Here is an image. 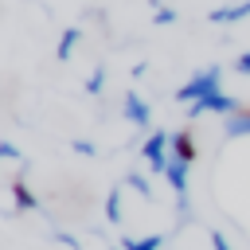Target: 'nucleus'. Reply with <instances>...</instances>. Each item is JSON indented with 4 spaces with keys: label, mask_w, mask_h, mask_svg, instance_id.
Here are the masks:
<instances>
[{
    "label": "nucleus",
    "mask_w": 250,
    "mask_h": 250,
    "mask_svg": "<svg viewBox=\"0 0 250 250\" xmlns=\"http://www.w3.org/2000/svg\"><path fill=\"white\" fill-rule=\"evenodd\" d=\"M223 74H227V70H223L219 62H211V66L195 70L184 86H176V94H172V98H176L180 105H191V102H199V98H207V94L223 90Z\"/></svg>",
    "instance_id": "f257e3e1"
},
{
    "label": "nucleus",
    "mask_w": 250,
    "mask_h": 250,
    "mask_svg": "<svg viewBox=\"0 0 250 250\" xmlns=\"http://www.w3.org/2000/svg\"><path fill=\"white\" fill-rule=\"evenodd\" d=\"M141 160H145V168H148V172L164 176V172H168V164H172V133H168V129L148 133V137H145V145H141Z\"/></svg>",
    "instance_id": "f03ea898"
},
{
    "label": "nucleus",
    "mask_w": 250,
    "mask_h": 250,
    "mask_svg": "<svg viewBox=\"0 0 250 250\" xmlns=\"http://www.w3.org/2000/svg\"><path fill=\"white\" fill-rule=\"evenodd\" d=\"M246 102H238V98H230V94H223V90H215V94H207V98H199V102H191L188 105V121H199L203 113H219V117H230V113H238Z\"/></svg>",
    "instance_id": "7ed1b4c3"
},
{
    "label": "nucleus",
    "mask_w": 250,
    "mask_h": 250,
    "mask_svg": "<svg viewBox=\"0 0 250 250\" xmlns=\"http://www.w3.org/2000/svg\"><path fill=\"white\" fill-rule=\"evenodd\" d=\"M121 113H125V121H129L133 129H148V125H152V105H148L137 90H125V98H121Z\"/></svg>",
    "instance_id": "20e7f679"
},
{
    "label": "nucleus",
    "mask_w": 250,
    "mask_h": 250,
    "mask_svg": "<svg viewBox=\"0 0 250 250\" xmlns=\"http://www.w3.org/2000/svg\"><path fill=\"white\" fill-rule=\"evenodd\" d=\"M250 16V0H238V4H219L207 12V23H242Z\"/></svg>",
    "instance_id": "39448f33"
},
{
    "label": "nucleus",
    "mask_w": 250,
    "mask_h": 250,
    "mask_svg": "<svg viewBox=\"0 0 250 250\" xmlns=\"http://www.w3.org/2000/svg\"><path fill=\"white\" fill-rule=\"evenodd\" d=\"M199 148H195V137L191 129H176L172 133V160H184V164H195Z\"/></svg>",
    "instance_id": "423d86ee"
},
{
    "label": "nucleus",
    "mask_w": 250,
    "mask_h": 250,
    "mask_svg": "<svg viewBox=\"0 0 250 250\" xmlns=\"http://www.w3.org/2000/svg\"><path fill=\"white\" fill-rule=\"evenodd\" d=\"M223 137L227 141H238V137H250V105H242L238 113L223 117Z\"/></svg>",
    "instance_id": "0eeeda50"
},
{
    "label": "nucleus",
    "mask_w": 250,
    "mask_h": 250,
    "mask_svg": "<svg viewBox=\"0 0 250 250\" xmlns=\"http://www.w3.org/2000/svg\"><path fill=\"white\" fill-rule=\"evenodd\" d=\"M12 199H16V211H39V195L23 180H12Z\"/></svg>",
    "instance_id": "6e6552de"
},
{
    "label": "nucleus",
    "mask_w": 250,
    "mask_h": 250,
    "mask_svg": "<svg viewBox=\"0 0 250 250\" xmlns=\"http://www.w3.org/2000/svg\"><path fill=\"white\" fill-rule=\"evenodd\" d=\"M78 43H82V27H66V31H62V39H59V47H55L59 62H66V59L78 51Z\"/></svg>",
    "instance_id": "1a4fd4ad"
},
{
    "label": "nucleus",
    "mask_w": 250,
    "mask_h": 250,
    "mask_svg": "<svg viewBox=\"0 0 250 250\" xmlns=\"http://www.w3.org/2000/svg\"><path fill=\"white\" fill-rule=\"evenodd\" d=\"M121 191H125V184L105 191V223H109V227H121V219H125V215H121Z\"/></svg>",
    "instance_id": "9d476101"
},
{
    "label": "nucleus",
    "mask_w": 250,
    "mask_h": 250,
    "mask_svg": "<svg viewBox=\"0 0 250 250\" xmlns=\"http://www.w3.org/2000/svg\"><path fill=\"white\" fill-rule=\"evenodd\" d=\"M121 246H125V250H160V246H164V234H160V230H152V234H141V238L125 234V238H121Z\"/></svg>",
    "instance_id": "9b49d317"
},
{
    "label": "nucleus",
    "mask_w": 250,
    "mask_h": 250,
    "mask_svg": "<svg viewBox=\"0 0 250 250\" xmlns=\"http://www.w3.org/2000/svg\"><path fill=\"white\" fill-rule=\"evenodd\" d=\"M152 4V23L156 27H172L176 20H180V12L172 8V4H164V0H148Z\"/></svg>",
    "instance_id": "f8f14e48"
},
{
    "label": "nucleus",
    "mask_w": 250,
    "mask_h": 250,
    "mask_svg": "<svg viewBox=\"0 0 250 250\" xmlns=\"http://www.w3.org/2000/svg\"><path fill=\"white\" fill-rule=\"evenodd\" d=\"M125 188H133L141 199H152V184H148L145 172H125Z\"/></svg>",
    "instance_id": "ddd939ff"
},
{
    "label": "nucleus",
    "mask_w": 250,
    "mask_h": 250,
    "mask_svg": "<svg viewBox=\"0 0 250 250\" xmlns=\"http://www.w3.org/2000/svg\"><path fill=\"white\" fill-rule=\"evenodd\" d=\"M102 90H105V62H94V70H90V78H86V94L98 98Z\"/></svg>",
    "instance_id": "4468645a"
},
{
    "label": "nucleus",
    "mask_w": 250,
    "mask_h": 250,
    "mask_svg": "<svg viewBox=\"0 0 250 250\" xmlns=\"http://www.w3.org/2000/svg\"><path fill=\"white\" fill-rule=\"evenodd\" d=\"M70 152H78V156H98V145L86 141V137H74V141H70Z\"/></svg>",
    "instance_id": "2eb2a0df"
},
{
    "label": "nucleus",
    "mask_w": 250,
    "mask_h": 250,
    "mask_svg": "<svg viewBox=\"0 0 250 250\" xmlns=\"http://www.w3.org/2000/svg\"><path fill=\"white\" fill-rule=\"evenodd\" d=\"M51 238H55V242H62L66 250H82V242H78L70 230H59V227H55V230H51Z\"/></svg>",
    "instance_id": "dca6fc26"
},
{
    "label": "nucleus",
    "mask_w": 250,
    "mask_h": 250,
    "mask_svg": "<svg viewBox=\"0 0 250 250\" xmlns=\"http://www.w3.org/2000/svg\"><path fill=\"white\" fill-rule=\"evenodd\" d=\"M0 156H4V160H23L20 148H16V141H0Z\"/></svg>",
    "instance_id": "f3484780"
},
{
    "label": "nucleus",
    "mask_w": 250,
    "mask_h": 250,
    "mask_svg": "<svg viewBox=\"0 0 250 250\" xmlns=\"http://www.w3.org/2000/svg\"><path fill=\"white\" fill-rule=\"evenodd\" d=\"M230 70H234V74H250V51H242V55L230 62Z\"/></svg>",
    "instance_id": "a211bd4d"
},
{
    "label": "nucleus",
    "mask_w": 250,
    "mask_h": 250,
    "mask_svg": "<svg viewBox=\"0 0 250 250\" xmlns=\"http://www.w3.org/2000/svg\"><path fill=\"white\" fill-rule=\"evenodd\" d=\"M211 250H234V246L227 242V234H223V230H211Z\"/></svg>",
    "instance_id": "6ab92c4d"
},
{
    "label": "nucleus",
    "mask_w": 250,
    "mask_h": 250,
    "mask_svg": "<svg viewBox=\"0 0 250 250\" xmlns=\"http://www.w3.org/2000/svg\"><path fill=\"white\" fill-rule=\"evenodd\" d=\"M148 74V62H133V78H145Z\"/></svg>",
    "instance_id": "aec40b11"
},
{
    "label": "nucleus",
    "mask_w": 250,
    "mask_h": 250,
    "mask_svg": "<svg viewBox=\"0 0 250 250\" xmlns=\"http://www.w3.org/2000/svg\"><path fill=\"white\" fill-rule=\"evenodd\" d=\"M109 250H125V246H109Z\"/></svg>",
    "instance_id": "412c9836"
}]
</instances>
